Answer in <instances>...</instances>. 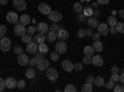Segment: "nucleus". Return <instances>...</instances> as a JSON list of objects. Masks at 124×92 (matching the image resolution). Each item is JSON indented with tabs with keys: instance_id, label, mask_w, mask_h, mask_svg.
Returning <instances> with one entry per match:
<instances>
[{
	"instance_id": "nucleus-1",
	"label": "nucleus",
	"mask_w": 124,
	"mask_h": 92,
	"mask_svg": "<svg viewBox=\"0 0 124 92\" xmlns=\"http://www.w3.org/2000/svg\"><path fill=\"white\" fill-rule=\"evenodd\" d=\"M11 47V41H10V39L4 36L0 39V50L3 51V52H8Z\"/></svg>"
},
{
	"instance_id": "nucleus-2",
	"label": "nucleus",
	"mask_w": 124,
	"mask_h": 92,
	"mask_svg": "<svg viewBox=\"0 0 124 92\" xmlns=\"http://www.w3.org/2000/svg\"><path fill=\"white\" fill-rule=\"evenodd\" d=\"M26 31H27V29H26L25 25H23L21 23H20V24L16 23V25L14 26V34H15L16 36H20V37H21L24 34H26Z\"/></svg>"
},
{
	"instance_id": "nucleus-3",
	"label": "nucleus",
	"mask_w": 124,
	"mask_h": 92,
	"mask_svg": "<svg viewBox=\"0 0 124 92\" xmlns=\"http://www.w3.org/2000/svg\"><path fill=\"white\" fill-rule=\"evenodd\" d=\"M46 77L50 80V81H52V82H55V81L58 78V72H57V70L56 68H47L46 70Z\"/></svg>"
},
{
	"instance_id": "nucleus-4",
	"label": "nucleus",
	"mask_w": 124,
	"mask_h": 92,
	"mask_svg": "<svg viewBox=\"0 0 124 92\" xmlns=\"http://www.w3.org/2000/svg\"><path fill=\"white\" fill-rule=\"evenodd\" d=\"M39 51V44L35 41H30L26 45V52L27 54H36Z\"/></svg>"
},
{
	"instance_id": "nucleus-5",
	"label": "nucleus",
	"mask_w": 124,
	"mask_h": 92,
	"mask_svg": "<svg viewBox=\"0 0 124 92\" xmlns=\"http://www.w3.org/2000/svg\"><path fill=\"white\" fill-rule=\"evenodd\" d=\"M47 16H48V19L52 23H58V21H61V20H62V14L60 11H51Z\"/></svg>"
},
{
	"instance_id": "nucleus-6",
	"label": "nucleus",
	"mask_w": 124,
	"mask_h": 92,
	"mask_svg": "<svg viewBox=\"0 0 124 92\" xmlns=\"http://www.w3.org/2000/svg\"><path fill=\"white\" fill-rule=\"evenodd\" d=\"M29 61H30V59H29V56H27V54H20V55H17V62H19V65L20 66H26V65H29Z\"/></svg>"
},
{
	"instance_id": "nucleus-7",
	"label": "nucleus",
	"mask_w": 124,
	"mask_h": 92,
	"mask_svg": "<svg viewBox=\"0 0 124 92\" xmlns=\"http://www.w3.org/2000/svg\"><path fill=\"white\" fill-rule=\"evenodd\" d=\"M48 66H50V61L47 60V59H41V60H39V62H37V68L40 70V71H46L47 68H48Z\"/></svg>"
},
{
	"instance_id": "nucleus-8",
	"label": "nucleus",
	"mask_w": 124,
	"mask_h": 92,
	"mask_svg": "<svg viewBox=\"0 0 124 92\" xmlns=\"http://www.w3.org/2000/svg\"><path fill=\"white\" fill-rule=\"evenodd\" d=\"M56 51L58 54H65L67 51V44L65 42V40H60L56 44Z\"/></svg>"
},
{
	"instance_id": "nucleus-9",
	"label": "nucleus",
	"mask_w": 124,
	"mask_h": 92,
	"mask_svg": "<svg viewBox=\"0 0 124 92\" xmlns=\"http://www.w3.org/2000/svg\"><path fill=\"white\" fill-rule=\"evenodd\" d=\"M39 11L42 15H48L51 13V6L46 3H41V4H39Z\"/></svg>"
},
{
	"instance_id": "nucleus-10",
	"label": "nucleus",
	"mask_w": 124,
	"mask_h": 92,
	"mask_svg": "<svg viewBox=\"0 0 124 92\" xmlns=\"http://www.w3.org/2000/svg\"><path fill=\"white\" fill-rule=\"evenodd\" d=\"M13 5L16 10H20V11H23V10L26 9V1L25 0H13Z\"/></svg>"
},
{
	"instance_id": "nucleus-11",
	"label": "nucleus",
	"mask_w": 124,
	"mask_h": 92,
	"mask_svg": "<svg viewBox=\"0 0 124 92\" xmlns=\"http://www.w3.org/2000/svg\"><path fill=\"white\" fill-rule=\"evenodd\" d=\"M6 20L10 23V24H16L19 21V15L14 11H9L6 14Z\"/></svg>"
},
{
	"instance_id": "nucleus-12",
	"label": "nucleus",
	"mask_w": 124,
	"mask_h": 92,
	"mask_svg": "<svg viewBox=\"0 0 124 92\" xmlns=\"http://www.w3.org/2000/svg\"><path fill=\"white\" fill-rule=\"evenodd\" d=\"M97 29H98V33L101 34V36H104V35L109 34V25L107 23L106 24H99Z\"/></svg>"
},
{
	"instance_id": "nucleus-13",
	"label": "nucleus",
	"mask_w": 124,
	"mask_h": 92,
	"mask_svg": "<svg viewBox=\"0 0 124 92\" xmlns=\"http://www.w3.org/2000/svg\"><path fill=\"white\" fill-rule=\"evenodd\" d=\"M36 30H37L39 33H41V34H47L48 30H50V26L46 23H40V24H37Z\"/></svg>"
},
{
	"instance_id": "nucleus-14",
	"label": "nucleus",
	"mask_w": 124,
	"mask_h": 92,
	"mask_svg": "<svg viewBox=\"0 0 124 92\" xmlns=\"http://www.w3.org/2000/svg\"><path fill=\"white\" fill-rule=\"evenodd\" d=\"M56 35H57V39H58V40H67V39H68V36H70L68 31H67V30H65L63 27L60 29L56 33Z\"/></svg>"
},
{
	"instance_id": "nucleus-15",
	"label": "nucleus",
	"mask_w": 124,
	"mask_h": 92,
	"mask_svg": "<svg viewBox=\"0 0 124 92\" xmlns=\"http://www.w3.org/2000/svg\"><path fill=\"white\" fill-rule=\"evenodd\" d=\"M16 84H17V81L14 78V77H8L5 80V86L6 88H10V90H13L16 87Z\"/></svg>"
},
{
	"instance_id": "nucleus-16",
	"label": "nucleus",
	"mask_w": 124,
	"mask_h": 92,
	"mask_svg": "<svg viewBox=\"0 0 124 92\" xmlns=\"http://www.w3.org/2000/svg\"><path fill=\"white\" fill-rule=\"evenodd\" d=\"M103 57L101 56V55H93L92 56V64L94 65V66H97V67H99V66H102L103 65Z\"/></svg>"
},
{
	"instance_id": "nucleus-17",
	"label": "nucleus",
	"mask_w": 124,
	"mask_h": 92,
	"mask_svg": "<svg viewBox=\"0 0 124 92\" xmlns=\"http://www.w3.org/2000/svg\"><path fill=\"white\" fill-rule=\"evenodd\" d=\"M62 68H63L66 72H72V70H73V64H72L70 60H63L62 61Z\"/></svg>"
},
{
	"instance_id": "nucleus-18",
	"label": "nucleus",
	"mask_w": 124,
	"mask_h": 92,
	"mask_svg": "<svg viewBox=\"0 0 124 92\" xmlns=\"http://www.w3.org/2000/svg\"><path fill=\"white\" fill-rule=\"evenodd\" d=\"M87 24H88L89 27H92V29H97L98 25H99V21H98V19H97V17H92V16H89Z\"/></svg>"
},
{
	"instance_id": "nucleus-19",
	"label": "nucleus",
	"mask_w": 124,
	"mask_h": 92,
	"mask_svg": "<svg viewBox=\"0 0 124 92\" xmlns=\"http://www.w3.org/2000/svg\"><path fill=\"white\" fill-rule=\"evenodd\" d=\"M94 49H93V46H91V45H87V46H85V49H83V54L85 55H87V56H93L94 55Z\"/></svg>"
},
{
	"instance_id": "nucleus-20",
	"label": "nucleus",
	"mask_w": 124,
	"mask_h": 92,
	"mask_svg": "<svg viewBox=\"0 0 124 92\" xmlns=\"http://www.w3.org/2000/svg\"><path fill=\"white\" fill-rule=\"evenodd\" d=\"M45 40H46L45 34H41V33L36 34V35H35V37H34V41H35V42H37V44H42V42H45Z\"/></svg>"
},
{
	"instance_id": "nucleus-21",
	"label": "nucleus",
	"mask_w": 124,
	"mask_h": 92,
	"mask_svg": "<svg viewBox=\"0 0 124 92\" xmlns=\"http://www.w3.org/2000/svg\"><path fill=\"white\" fill-rule=\"evenodd\" d=\"M93 49H94V51H96V52H102V50H103V47H104V46H103V44L99 41V40H96V41L94 42H93Z\"/></svg>"
},
{
	"instance_id": "nucleus-22",
	"label": "nucleus",
	"mask_w": 124,
	"mask_h": 92,
	"mask_svg": "<svg viewBox=\"0 0 124 92\" xmlns=\"http://www.w3.org/2000/svg\"><path fill=\"white\" fill-rule=\"evenodd\" d=\"M19 20H20V23H21L23 25H25V26H26L27 24H30V23H31V17H30L27 14H24V15H21V17H20Z\"/></svg>"
},
{
	"instance_id": "nucleus-23",
	"label": "nucleus",
	"mask_w": 124,
	"mask_h": 92,
	"mask_svg": "<svg viewBox=\"0 0 124 92\" xmlns=\"http://www.w3.org/2000/svg\"><path fill=\"white\" fill-rule=\"evenodd\" d=\"M104 78L103 77H101V76H98V77H96L94 78V81H93V84H96V86H98V87H102V86H104Z\"/></svg>"
},
{
	"instance_id": "nucleus-24",
	"label": "nucleus",
	"mask_w": 124,
	"mask_h": 92,
	"mask_svg": "<svg viewBox=\"0 0 124 92\" xmlns=\"http://www.w3.org/2000/svg\"><path fill=\"white\" fill-rule=\"evenodd\" d=\"M83 5H82L81 3H75L73 4V10H75V13H77V14H81L82 11H83Z\"/></svg>"
},
{
	"instance_id": "nucleus-25",
	"label": "nucleus",
	"mask_w": 124,
	"mask_h": 92,
	"mask_svg": "<svg viewBox=\"0 0 124 92\" xmlns=\"http://www.w3.org/2000/svg\"><path fill=\"white\" fill-rule=\"evenodd\" d=\"M39 51L41 54H47L48 52V46L45 44V42H42V44H39Z\"/></svg>"
},
{
	"instance_id": "nucleus-26",
	"label": "nucleus",
	"mask_w": 124,
	"mask_h": 92,
	"mask_svg": "<svg viewBox=\"0 0 124 92\" xmlns=\"http://www.w3.org/2000/svg\"><path fill=\"white\" fill-rule=\"evenodd\" d=\"M35 70H34V67H29L27 70H26V72H25V75H26V77L27 78H34L35 77Z\"/></svg>"
},
{
	"instance_id": "nucleus-27",
	"label": "nucleus",
	"mask_w": 124,
	"mask_h": 92,
	"mask_svg": "<svg viewBox=\"0 0 124 92\" xmlns=\"http://www.w3.org/2000/svg\"><path fill=\"white\" fill-rule=\"evenodd\" d=\"M46 39L48 40L50 42H54L55 40L57 39V35H56V33H52V31H50V30H48V33H47V36H46Z\"/></svg>"
},
{
	"instance_id": "nucleus-28",
	"label": "nucleus",
	"mask_w": 124,
	"mask_h": 92,
	"mask_svg": "<svg viewBox=\"0 0 124 92\" xmlns=\"http://www.w3.org/2000/svg\"><path fill=\"white\" fill-rule=\"evenodd\" d=\"M82 13H83L87 17H89V16L93 15V9H92L91 6H85V8H83V11H82Z\"/></svg>"
},
{
	"instance_id": "nucleus-29",
	"label": "nucleus",
	"mask_w": 124,
	"mask_h": 92,
	"mask_svg": "<svg viewBox=\"0 0 124 92\" xmlns=\"http://www.w3.org/2000/svg\"><path fill=\"white\" fill-rule=\"evenodd\" d=\"M117 23H118V21H117L116 16H108V19H107V24H108L109 26H116Z\"/></svg>"
},
{
	"instance_id": "nucleus-30",
	"label": "nucleus",
	"mask_w": 124,
	"mask_h": 92,
	"mask_svg": "<svg viewBox=\"0 0 124 92\" xmlns=\"http://www.w3.org/2000/svg\"><path fill=\"white\" fill-rule=\"evenodd\" d=\"M116 29H117V31L118 34H124V23H117L116 24Z\"/></svg>"
},
{
	"instance_id": "nucleus-31",
	"label": "nucleus",
	"mask_w": 124,
	"mask_h": 92,
	"mask_svg": "<svg viewBox=\"0 0 124 92\" xmlns=\"http://www.w3.org/2000/svg\"><path fill=\"white\" fill-rule=\"evenodd\" d=\"M60 29H62V26L60 24H51L50 26V31H52V33H57Z\"/></svg>"
},
{
	"instance_id": "nucleus-32",
	"label": "nucleus",
	"mask_w": 124,
	"mask_h": 92,
	"mask_svg": "<svg viewBox=\"0 0 124 92\" xmlns=\"http://www.w3.org/2000/svg\"><path fill=\"white\" fill-rule=\"evenodd\" d=\"M21 39H23V41H24L25 44H27V42H30V41H32V35H30V34H24V35L21 36Z\"/></svg>"
},
{
	"instance_id": "nucleus-33",
	"label": "nucleus",
	"mask_w": 124,
	"mask_h": 92,
	"mask_svg": "<svg viewBox=\"0 0 124 92\" xmlns=\"http://www.w3.org/2000/svg\"><path fill=\"white\" fill-rule=\"evenodd\" d=\"M82 91L83 92H92V85L91 84H83L82 85Z\"/></svg>"
},
{
	"instance_id": "nucleus-34",
	"label": "nucleus",
	"mask_w": 124,
	"mask_h": 92,
	"mask_svg": "<svg viewBox=\"0 0 124 92\" xmlns=\"http://www.w3.org/2000/svg\"><path fill=\"white\" fill-rule=\"evenodd\" d=\"M37 62H39V59H37L36 56H34L32 59H30V61H29V65H30L31 67H34V66H37Z\"/></svg>"
},
{
	"instance_id": "nucleus-35",
	"label": "nucleus",
	"mask_w": 124,
	"mask_h": 92,
	"mask_svg": "<svg viewBox=\"0 0 124 92\" xmlns=\"http://www.w3.org/2000/svg\"><path fill=\"white\" fill-rule=\"evenodd\" d=\"M73 70L82 71V70H83V62H76V64H73Z\"/></svg>"
},
{
	"instance_id": "nucleus-36",
	"label": "nucleus",
	"mask_w": 124,
	"mask_h": 92,
	"mask_svg": "<svg viewBox=\"0 0 124 92\" xmlns=\"http://www.w3.org/2000/svg\"><path fill=\"white\" fill-rule=\"evenodd\" d=\"M58 57H60V54L57 52V51H54V52H51V54H50V59L52 60V61H57Z\"/></svg>"
},
{
	"instance_id": "nucleus-37",
	"label": "nucleus",
	"mask_w": 124,
	"mask_h": 92,
	"mask_svg": "<svg viewBox=\"0 0 124 92\" xmlns=\"http://www.w3.org/2000/svg\"><path fill=\"white\" fill-rule=\"evenodd\" d=\"M114 85H116V82H113L112 80L109 81V82H104V87H106L107 90H113V87H114Z\"/></svg>"
},
{
	"instance_id": "nucleus-38",
	"label": "nucleus",
	"mask_w": 124,
	"mask_h": 92,
	"mask_svg": "<svg viewBox=\"0 0 124 92\" xmlns=\"http://www.w3.org/2000/svg\"><path fill=\"white\" fill-rule=\"evenodd\" d=\"M14 52H15L16 55H20V54L24 52V50H23V47L20 46V45H16V46L14 47Z\"/></svg>"
},
{
	"instance_id": "nucleus-39",
	"label": "nucleus",
	"mask_w": 124,
	"mask_h": 92,
	"mask_svg": "<svg viewBox=\"0 0 124 92\" xmlns=\"http://www.w3.org/2000/svg\"><path fill=\"white\" fill-rule=\"evenodd\" d=\"M76 90H77V88H76L73 85H67V86L65 87V91H66V92H76Z\"/></svg>"
},
{
	"instance_id": "nucleus-40",
	"label": "nucleus",
	"mask_w": 124,
	"mask_h": 92,
	"mask_svg": "<svg viewBox=\"0 0 124 92\" xmlns=\"http://www.w3.org/2000/svg\"><path fill=\"white\" fill-rule=\"evenodd\" d=\"M25 86H26V82L25 81H17V84H16V87L19 88V90H23V88H25Z\"/></svg>"
},
{
	"instance_id": "nucleus-41",
	"label": "nucleus",
	"mask_w": 124,
	"mask_h": 92,
	"mask_svg": "<svg viewBox=\"0 0 124 92\" xmlns=\"http://www.w3.org/2000/svg\"><path fill=\"white\" fill-rule=\"evenodd\" d=\"M5 34H6V26L0 25V39L4 37V36H5Z\"/></svg>"
},
{
	"instance_id": "nucleus-42",
	"label": "nucleus",
	"mask_w": 124,
	"mask_h": 92,
	"mask_svg": "<svg viewBox=\"0 0 124 92\" xmlns=\"http://www.w3.org/2000/svg\"><path fill=\"white\" fill-rule=\"evenodd\" d=\"M83 64H86V65H89V64H92V57L91 56H87V55H85V57H83V61H82Z\"/></svg>"
},
{
	"instance_id": "nucleus-43",
	"label": "nucleus",
	"mask_w": 124,
	"mask_h": 92,
	"mask_svg": "<svg viewBox=\"0 0 124 92\" xmlns=\"http://www.w3.org/2000/svg\"><path fill=\"white\" fill-rule=\"evenodd\" d=\"M110 80L113 81V82H119V75L118 74H112Z\"/></svg>"
},
{
	"instance_id": "nucleus-44",
	"label": "nucleus",
	"mask_w": 124,
	"mask_h": 92,
	"mask_svg": "<svg viewBox=\"0 0 124 92\" xmlns=\"http://www.w3.org/2000/svg\"><path fill=\"white\" fill-rule=\"evenodd\" d=\"M77 36H78V37H85V36H86V30L79 29L78 31H77Z\"/></svg>"
},
{
	"instance_id": "nucleus-45",
	"label": "nucleus",
	"mask_w": 124,
	"mask_h": 92,
	"mask_svg": "<svg viewBox=\"0 0 124 92\" xmlns=\"http://www.w3.org/2000/svg\"><path fill=\"white\" fill-rule=\"evenodd\" d=\"M27 34H30V35H34L35 33H36V27L35 26H30L29 29H27V31H26Z\"/></svg>"
},
{
	"instance_id": "nucleus-46",
	"label": "nucleus",
	"mask_w": 124,
	"mask_h": 92,
	"mask_svg": "<svg viewBox=\"0 0 124 92\" xmlns=\"http://www.w3.org/2000/svg\"><path fill=\"white\" fill-rule=\"evenodd\" d=\"M113 90H114L116 92H123V91H124V87H123L122 85H118V86H116V85H114Z\"/></svg>"
},
{
	"instance_id": "nucleus-47",
	"label": "nucleus",
	"mask_w": 124,
	"mask_h": 92,
	"mask_svg": "<svg viewBox=\"0 0 124 92\" xmlns=\"http://www.w3.org/2000/svg\"><path fill=\"white\" fill-rule=\"evenodd\" d=\"M5 87H6V86H5V80L0 78V92L4 91V88H5Z\"/></svg>"
},
{
	"instance_id": "nucleus-48",
	"label": "nucleus",
	"mask_w": 124,
	"mask_h": 92,
	"mask_svg": "<svg viewBox=\"0 0 124 92\" xmlns=\"http://www.w3.org/2000/svg\"><path fill=\"white\" fill-rule=\"evenodd\" d=\"M109 33H110L112 35H116V34H118V31H117L116 26H110V27H109Z\"/></svg>"
},
{
	"instance_id": "nucleus-49",
	"label": "nucleus",
	"mask_w": 124,
	"mask_h": 92,
	"mask_svg": "<svg viewBox=\"0 0 124 92\" xmlns=\"http://www.w3.org/2000/svg\"><path fill=\"white\" fill-rule=\"evenodd\" d=\"M110 72H112V74H119V67H118V66H113V67L110 68Z\"/></svg>"
},
{
	"instance_id": "nucleus-50",
	"label": "nucleus",
	"mask_w": 124,
	"mask_h": 92,
	"mask_svg": "<svg viewBox=\"0 0 124 92\" xmlns=\"http://www.w3.org/2000/svg\"><path fill=\"white\" fill-rule=\"evenodd\" d=\"M92 39L94 40V41H96V40H99V39H101V34H99V33H93Z\"/></svg>"
},
{
	"instance_id": "nucleus-51",
	"label": "nucleus",
	"mask_w": 124,
	"mask_h": 92,
	"mask_svg": "<svg viewBox=\"0 0 124 92\" xmlns=\"http://www.w3.org/2000/svg\"><path fill=\"white\" fill-rule=\"evenodd\" d=\"M97 3L99 5H107V4H109V0H97Z\"/></svg>"
},
{
	"instance_id": "nucleus-52",
	"label": "nucleus",
	"mask_w": 124,
	"mask_h": 92,
	"mask_svg": "<svg viewBox=\"0 0 124 92\" xmlns=\"http://www.w3.org/2000/svg\"><path fill=\"white\" fill-rule=\"evenodd\" d=\"M78 20H79V21H83V20H86V15H85L83 13L78 14Z\"/></svg>"
},
{
	"instance_id": "nucleus-53",
	"label": "nucleus",
	"mask_w": 124,
	"mask_h": 92,
	"mask_svg": "<svg viewBox=\"0 0 124 92\" xmlns=\"http://www.w3.org/2000/svg\"><path fill=\"white\" fill-rule=\"evenodd\" d=\"M93 81H94V78H93L92 76H87V78H86V82H87V84H91V85H92Z\"/></svg>"
},
{
	"instance_id": "nucleus-54",
	"label": "nucleus",
	"mask_w": 124,
	"mask_h": 92,
	"mask_svg": "<svg viewBox=\"0 0 124 92\" xmlns=\"http://www.w3.org/2000/svg\"><path fill=\"white\" fill-rule=\"evenodd\" d=\"M92 35H93L92 27H91V29H88V30H86V36H89V37H92Z\"/></svg>"
},
{
	"instance_id": "nucleus-55",
	"label": "nucleus",
	"mask_w": 124,
	"mask_h": 92,
	"mask_svg": "<svg viewBox=\"0 0 124 92\" xmlns=\"http://www.w3.org/2000/svg\"><path fill=\"white\" fill-rule=\"evenodd\" d=\"M119 82L124 85V74H122V75H119Z\"/></svg>"
},
{
	"instance_id": "nucleus-56",
	"label": "nucleus",
	"mask_w": 124,
	"mask_h": 92,
	"mask_svg": "<svg viewBox=\"0 0 124 92\" xmlns=\"http://www.w3.org/2000/svg\"><path fill=\"white\" fill-rule=\"evenodd\" d=\"M93 15H94V17H98L101 14H99V11H98V9H96V10H93Z\"/></svg>"
},
{
	"instance_id": "nucleus-57",
	"label": "nucleus",
	"mask_w": 124,
	"mask_h": 92,
	"mask_svg": "<svg viewBox=\"0 0 124 92\" xmlns=\"http://www.w3.org/2000/svg\"><path fill=\"white\" fill-rule=\"evenodd\" d=\"M35 56H36V57H37L39 60H41V59H44V54H41L40 51H39V54H36Z\"/></svg>"
},
{
	"instance_id": "nucleus-58",
	"label": "nucleus",
	"mask_w": 124,
	"mask_h": 92,
	"mask_svg": "<svg viewBox=\"0 0 124 92\" xmlns=\"http://www.w3.org/2000/svg\"><path fill=\"white\" fill-rule=\"evenodd\" d=\"M118 15H119L122 19H124V10H119V11H118Z\"/></svg>"
},
{
	"instance_id": "nucleus-59",
	"label": "nucleus",
	"mask_w": 124,
	"mask_h": 92,
	"mask_svg": "<svg viewBox=\"0 0 124 92\" xmlns=\"http://www.w3.org/2000/svg\"><path fill=\"white\" fill-rule=\"evenodd\" d=\"M0 4H1V5H6L8 4V0H0Z\"/></svg>"
},
{
	"instance_id": "nucleus-60",
	"label": "nucleus",
	"mask_w": 124,
	"mask_h": 92,
	"mask_svg": "<svg viewBox=\"0 0 124 92\" xmlns=\"http://www.w3.org/2000/svg\"><path fill=\"white\" fill-rule=\"evenodd\" d=\"M98 6H99V4H98L97 1H94V3H93V8H94V9H98Z\"/></svg>"
}]
</instances>
